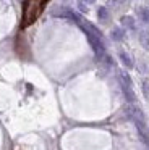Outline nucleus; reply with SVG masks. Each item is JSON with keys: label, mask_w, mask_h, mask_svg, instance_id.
Masks as SVG:
<instances>
[{"label": "nucleus", "mask_w": 149, "mask_h": 150, "mask_svg": "<svg viewBox=\"0 0 149 150\" xmlns=\"http://www.w3.org/2000/svg\"><path fill=\"white\" fill-rule=\"evenodd\" d=\"M49 0H26L23 4V16H21V28H28L42 15Z\"/></svg>", "instance_id": "nucleus-1"}, {"label": "nucleus", "mask_w": 149, "mask_h": 150, "mask_svg": "<svg viewBox=\"0 0 149 150\" xmlns=\"http://www.w3.org/2000/svg\"><path fill=\"white\" fill-rule=\"evenodd\" d=\"M133 121H135L136 129H138V132H139V136H141L143 142L149 144V131H148V127H146V124H144V121H143V118H138V120H133Z\"/></svg>", "instance_id": "nucleus-2"}, {"label": "nucleus", "mask_w": 149, "mask_h": 150, "mask_svg": "<svg viewBox=\"0 0 149 150\" xmlns=\"http://www.w3.org/2000/svg\"><path fill=\"white\" fill-rule=\"evenodd\" d=\"M118 79H120V84H122V87H131V79H130V76L126 74L125 71H122L118 74Z\"/></svg>", "instance_id": "nucleus-3"}, {"label": "nucleus", "mask_w": 149, "mask_h": 150, "mask_svg": "<svg viewBox=\"0 0 149 150\" xmlns=\"http://www.w3.org/2000/svg\"><path fill=\"white\" fill-rule=\"evenodd\" d=\"M97 16H99V20L102 21V23H107V21H109V18H110L109 10H107V8H104V7H100L99 10H97Z\"/></svg>", "instance_id": "nucleus-4"}, {"label": "nucleus", "mask_w": 149, "mask_h": 150, "mask_svg": "<svg viewBox=\"0 0 149 150\" xmlns=\"http://www.w3.org/2000/svg\"><path fill=\"white\" fill-rule=\"evenodd\" d=\"M120 23H122V26H125V28L135 29V20H133V16H122Z\"/></svg>", "instance_id": "nucleus-5"}, {"label": "nucleus", "mask_w": 149, "mask_h": 150, "mask_svg": "<svg viewBox=\"0 0 149 150\" xmlns=\"http://www.w3.org/2000/svg\"><path fill=\"white\" fill-rule=\"evenodd\" d=\"M138 16L141 18V21L148 23V21H149V10L146 7H139L138 8Z\"/></svg>", "instance_id": "nucleus-6"}, {"label": "nucleus", "mask_w": 149, "mask_h": 150, "mask_svg": "<svg viewBox=\"0 0 149 150\" xmlns=\"http://www.w3.org/2000/svg\"><path fill=\"white\" fill-rule=\"evenodd\" d=\"M110 36H112L113 40H122L123 37H125V31L120 29V28H115V29L112 31V34H110Z\"/></svg>", "instance_id": "nucleus-7"}, {"label": "nucleus", "mask_w": 149, "mask_h": 150, "mask_svg": "<svg viewBox=\"0 0 149 150\" xmlns=\"http://www.w3.org/2000/svg\"><path fill=\"white\" fill-rule=\"evenodd\" d=\"M120 60H122V62H123V65H125V66H128V68H131V66H133L131 58H130V57L126 55L125 52H120Z\"/></svg>", "instance_id": "nucleus-8"}, {"label": "nucleus", "mask_w": 149, "mask_h": 150, "mask_svg": "<svg viewBox=\"0 0 149 150\" xmlns=\"http://www.w3.org/2000/svg\"><path fill=\"white\" fill-rule=\"evenodd\" d=\"M139 39H141V44L144 47H149V37L146 36V34H141V37H139Z\"/></svg>", "instance_id": "nucleus-9"}, {"label": "nucleus", "mask_w": 149, "mask_h": 150, "mask_svg": "<svg viewBox=\"0 0 149 150\" xmlns=\"http://www.w3.org/2000/svg\"><path fill=\"white\" fill-rule=\"evenodd\" d=\"M143 91H144V95L149 98V81H146L144 84H143Z\"/></svg>", "instance_id": "nucleus-10"}, {"label": "nucleus", "mask_w": 149, "mask_h": 150, "mask_svg": "<svg viewBox=\"0 0 149 150\" xmlns=\"http://www.w3.org/2000/svg\"><path fill=\"white\" fill-rule=\"evenodd\" d=\"M125 0H109V5H112V7H117V5L123 4Z\"/></svg>", "instance_id": "nucleus-11"}, {"label": "nucleus", "mask_w": 149, "mask_h": 150, "mask_svg": "<svg viewBox=\"0 0 149 150\" xmlns=\"http://www.w3.org/2000/svg\"><path fill=\"white\" fill-rule=\"evenodd\" d=\"M84 2H86V4H94L96 0H84Z\"/></svg>", "instance_id": "nucleus-12"}]
</instances>
